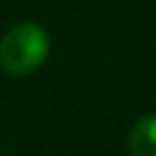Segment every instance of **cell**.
Here are the masks:
<instances>
[{"label": "cell", "instance_id": "obj_1", "mask_svg": "<svg viewBox=\"0 0 156 156\" xmlns=\"http://www.w3.org/2000/svg\"><path fill=\"white\" fill-rule=\"evenodd\" d=\"M49 51V32L37 22H20L0 39V68L7 76H29L46 61Z\"/></svg>", "mask_w": 156, "mask_h": 156}, {"label": "cell", "instance_id": "obj_2", "mask_svg": "<svg viewBox=\"0 0 156 156\" xmlns=\"http://www.w3.org/2000/svg\"><path fill=\"white\" fill-rule=\"evenodd\" d=\"M132 156H156V115H144L129 132Z\"/></svg>", "mask_w": 156, "mask_h": 156}]
</instances>
